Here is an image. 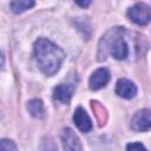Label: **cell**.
<instances>
[{
  "label": "cell",
  "mask_w": 151,
  "mask_h": 151,
  "mask_svg": "<svg viewBox=\"0 0 151 151\" xmlns=\"http://www.w3.org/2000/svg\"><path fill=\"white\" fill-rule=\"evenodd\" d=\"M34 57L39 68L46 76H53L65 58L64 51L45 38H39L34 44Z\"/></svg>",
  "instance_id": "obj_1"
},
{
  "label": "cell",
  "mask_w": 151,
  "mask_h": 151,
  "mask_svg": "<svg viewBox=\"0 0 151 151\" xmlns=\"http://www.w3.org/2000/svg\"><path fill=\"white\" fill-rule=\"evenodd\" d=\"M123 33H124V28L116 27L111 29L106 34V37L103 39L104 50H109L110 54L118 60L125 59L129 54V46L123 37Z\"/></svg>",
  "instance_id": "obj_2"
},
{
  "label": "cell",
  "mask_w": 151,
  "mask_h": 151,
  "mask_svg": "<svg viewBox=\"0 0 151 151\" xmlns=\"http://www.w3.org/2000/svg\"><path fill=\"white\" fill-rule=\"evenodd\" d=\"M127 17L137 25H146L151 20V7L144 2H138L127 9Z\"/></svg>",
  "instance_id": "obj_3"
},
{
  "label": "cell",
  "mask_w": 151,
  "mask_h": 151,
  "mask_svg": "<svg viewBox=\"0 0 151 151\" xmlns=\"http://www.w3.org/2000/svg\"><path fill=\"white\" fill-rule=\"evenodd\" d=\"M131 129L137 132L150 130L151 129V110L143 109L137 111L131 119Z\"/></svg>",
  "instance_id": "obj_4"
},
{
  "label": "cell",
  "mask_w": 151,
  "mask_h": 151,
  "mask_svg": "<svg viewBox=\"0 0 151 151\" xmlns=\"http://www.w3.org/2000/svg\"><path fill=\"white\" fill-rule=\"evenodd\" d=\"M110 80V72L107 68H98L97 71H94L92 73V76L90 77L88 80V85L90 88L93 91H97L99 88H103Z\"/></svg>",
  "instance_id": "obj_5"
},
{
  "label": "cell",
  "mask_w": 151,
  "mask_h": 151,
  "mask_svg": "<svg viewBox=\"0 0 151 151\" xmlns=\"http://www.w3.org/2000/svg\"><path fill=\"white\" fill-rule=\"evenodd\" d=\"M61 143L66 151H79L80 149V142L77 134L71 130L70 127H65L61 131Z\"/></svg>",
  "instance_id": "obj_6"
},
{
  "label": "cell",
  "mask_w": 151,
  "mask_h": 151,
  "mask_svg": "<svg viewBox=\"0 0 151 151\" xmlns=\"http://www.w3.org/2000/svg\"><path fill=\"white\" fill-rule=\"evenodd\" d=\"M116 93L125 99H131L137 94V86L131 80L122 78L116 84Z\"/></svg>",
  "instance_id": "obj_7"
},
{
  "label": "cell",
  "mask_w": 151,
  "mask_h": 151,
  "mask_svg": "<svg viewBox=\"0 0 151 151\" xmlns=\"http://www.w3.org/2000/svg\"><path fill=\"white\" fill-rule=\"evenodd\" d=\"M76 86L73 84H59L53 90V97L60 103H68L73 96Z\"/></svg>",
  "instance_id": "obj_8"
},
{
  "label": "cell",
  "mask_w": 151,
  "mask_h": 151,
  "mask_svg": "<svg viewBox=\"0 0 151 151\" xmlns=\"http://www.w3.org/2000/svg\"><path fill=\"white\" fill-rule=\"evenodd\" d=\"M73 122L81 132H88L92 129V122L83 107H78L74 111Z\"/></svg>",
  "instance_id": "obj_9"
},
{
  "label": "cell",
  "mask_w": 151,
  "mask_h": 151,
  "mask_svg": "<svg viewBox=\"0 0 151 151\" xmlns=\"http://www.w3.org/2000/svg\"><path fill=\"white\" fill-rule=\"evenodd\" d=\"M27 110L31 113V116L35 118H42L44 117V104L40 99H32L27 103Z\"/></svg>",
  "instance_id": "obj_10"
},
{
  "label": "cell",
  "mask_w": 151,
  "mask_h": 151,
  "mask_svg": "<svg viewBox=\"0 0 151 151\" xmlns=\"http://www.w3.org/2000/svg\"><path fill=\"white\" fill-rule=\"evenodd\" d=\"M35 5L34 1H31V0H19V1H12L11 2V9L14 12V13H21L26 9H29L32 8L33 6Z\"/></svg>",
  "instance_id": "obj_11"
},
{
  "label": "cell",
  "mask_w": 151,
  "mask_h": 151,
  "mask_svg": "<svg viewBox=\"0 0 151 151\" xmlns=\"http://www.w3.org/2000/svg\"><path fill=\"white\" fill-rule=\"evenodd\" d=\"M0 145H1V151H17L15 144L9 139H2Z\"/></svg>",
  "instance_id": "obj_12"
},
{
  "label": "cell",
  "mask_w": 151,
  "mask_h": 151,
  "mask_svg": "<svg viewBox=\"0 0 151 151\" xmlns=\"http://www.w3.org/2000/svg\"><path fill=\"white\" fill-rule=\"evenodd\" d=\"M127 151H147L142 143H130L126 146Z\"/></svg>",
  "instance_id": "obj_13"
},
{
  "label": "cell",
  "mask_w": 151,
  "mask_h": 151,
  "mask_svg": "<svg viewBox=\"0 0 151 151\" xmlns=\"http://www.w3.org/2000/svg\"><path fill=\"white\" fill-rule=\"evenodd\" d=\"M76 4H77V5H79V6H81V7H86V6H88L91 2H90V1H86V2H80V1H77Z\"/></svg>",
  "instance_id": "obj_14"
}]
</instances>
